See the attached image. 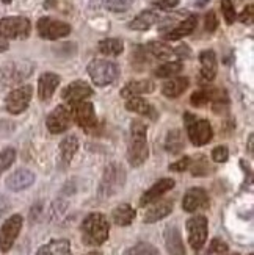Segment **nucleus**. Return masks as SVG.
<instances>
[{"mask_svg":"<svg viewBox=\"0 0 254 255\" xmlns=\"http://www.w3.org/2000/svg\"><path fill=\"white\" fill-rule=\"evenodd\" d=\"M198 25V17L196 16H189L187 19H184L178 27H174L168 35H165V39L167 41H178L182 39L185 36L192 35Z\"/></svg>","mask_w":254,"mask_h":255,"instance_id":"obj_23","label":"nucleus"},{"mask_svg":"<svg viewBox=\"0 0 254 255\" xmlns=\"http://www.w3.org/2000/svg\"><path fill=\"white\" fill-rule=\"evenodd\" d=\"M9 210H11V202H9V199L0 194V219L5 218V216L8 215Z\"/></svg>","mask_w":254,"mask_h":255,"instance_id":"obj_46","label":"nucleus"},{"mask_svg":"<svg viewBox=\"0 0 254 255\" xmlns=\"http://www.w3.org/2000/svg\"><path fill=\"white\" fill-rule=\"evenodd\" d=\"M185 144H184V138H182V131L179 128H174L170 130L167 138H165V149L167 152L173 153V155H178L184 150Z\"/></svg>","mask_w":254,"mask_h":255,"instance_id":"obj_29","label":"nucleus"},{"mask_svg":"<svg viewBox=\"0 0 254 255\" xmlns=\"http://www.w3.org/2000/svg\"><path fill=\"white\" fill-rule=\"evenodd\" d=\"M152 91H154V83L151 80H137V82L127 83L123 90H121V97L129 99V97H135L140 94H149Z\"/></svg>","mask_w":254,"mask_h":255,"instance_id":"obj_26","label":"nucleus"},{"mask_svg":"<svg viewBox=\"0 0 254 255\" xmlns=\"http://www.w3.org/2000/svg\"><path fill=\"white\" fill-rule=\"evenodd\" d=\"M165 246L170 255H185L181 230L176 226H168L165 229Z\"/></svg>","mask_w":254,"mask_h":255,"instance_id":"obj_20","label":"nucleus"},{"mask_svg":"<svg viewBox=\"0 0 254 255\" xmlns=\"http://www.w3.org/2000/svg\"><path fill=\"white\" fill-rule=\"evenodd\" d=\"M209 204L211 202H209V196L206 190L195 186L185 193L184 201H182V208L187 213H196V212H200V210L209 208Z\"/></svg>","mask_w":254,"mask_h":255,"instance_id":"obj_15","label":"nucleus"},{"mask_svg":"<svg viewBox=\"0 0 254 255\" xmlns=\"http://www.w3.org/2000/svg\"><path fill=\"white\" fill-rule=\"evenodd\" d=\"M157 22H159V14L156 11H143V13H140L134 20L130 22L129 28L145 31V30H149L154 24H157Z\"/></svg>","mask_w":254,"mask_h":255,"instance_id":"obj_28","label":"nucleus"},{"mask_svg":"<svg viewBox=\"0 0 254 255\" xmlns=\"http://www.w3.org/2000/svg\"><path fill=\"white\" fill-rule=\"evenodd\" d=\"M24 219L20 215H11L0 227V252L6 254L14 246V241L17 240Z\"/></svg>","mask_w":254,"mask_h":255,"instance_id":"obj_8","label":"nucleus"},{"mask_svg":"<svg viewBox=\"0 0 254 255\" xmlns=\"http://www.w3.org/2000/svg\"><path fill=\"white\" fill-rule=\"evenodd\" d=\"M97 49L101 53L107 55V57H118L124 50V42L118 38H107L99 42Z\"/></svg>","mask_w":254,"mask_h":255,"instance_id":"obj_31","label":"nucleus"},{"mask_svg":"<svg viewBox=\"0 0 254 255\" xmlns=\"http://www.w3.org/2000/svg\"><path fill=\"white\" fill-rule=\"evenodd\" d=\"M86 255H102V254L99 252V251H91V252H88Z\"/></svg>","mask_w":254,"mask_h":255,"instance_id":"obj_51","label":"nucleus"},{"mask_svg":"<svg viewBox=\"0 0 254 255\" xmlns=\"http://www.w3.org/2000/svg\"><path fill=\"white\" fill-rule=\"evenodd\" d=\"M173 207H174V202L171 199H159V201L152 202V205L146 210L145 213V221L146 224H154V223H159L163 218H167L171 212H173Z\"/></svg>","mask_w":254,"mask_h":255,"instance_id":"obj_17","label":"nucleus"},{"mask_svg":"<svg viewBox=\"0 0 254 255\" xmlns=\"http://www.w3.org/2000/svg\"><path fill=\"white\" fill-rule=\"evenodd\" d=\"M228 245L225 241H222L220 238H215V240H212V243H211V252L212 254H218V255H225L226 252H228Z\"/></svg>","mask_w":254,"mask_h":255,"instance_id":"obj_42","label":"nucleus"},{"mask_svg":"<svg viewBox=\"0 0 254 255\" xmlns=\"http://www.w3.org/2000/svg\"><path fill=\"white\" fill-rule=\"evenodd\" d=\"M88 74H90L91 80L97 86H107L112 85L119 75L118 64L108 60H93L86 68Z\"/></svg>","mask_w":254,"mask_h":255,"instance_id":"obj_6","label":"nucleus"},{"mask_svg":"<svg viewBox=\"0 0 254 255\" xmlns=\"http://www.w3.org/2000/svg\"><path fill=\"white\" fill-rule=\"evenodd\" d=\"M36 30L41 38L55 41V39L68 36L71 33V25L66 24L63 20H57L52 17H41L36 24Z\"/></svg>","mask_w":254,"mask_h":255,"instance_id":"obj_10","label":"nucleus"},{"mask_svg":"<svg viewBox=\"0 0 254 255\" xmlns=\"http://www.w3.org/2000/svg\"><path fill=\"white\" fill-rule=\"evenodd\" d=\"M126 108L129 112H134V113H137L140 116H145L151 121H156L159 118V113H157V110L154 108V105L143 97H137V96L129 97L126 102Z\"/></svg>","mask_w":254,"mask_h":255,"instance_id":"obj_19","label":"nucleus"},{"mask_svg":"<svg viewBox=\"0 0 254 255\" xmlns=\"http://www.w3.org/2000/svg\"><path fill=\"white\" fill-rule=\"evenodd\" d=\"M77 150H79V139H77L74 135L66 136L60 142V153H61V160H63L64 164H68V163L72 161Z\"/></svg>","mask_w":254,"mask_h":255,"instance_id":"obj_30","label":"nucleus"},{"mask_svg":"<svg viewBox=\"0 0 254 255\" xmlns=\"http://www.w3.org/2000/svg\"><path fill=\"white\" fill-rule=\"evenodd\" d=\"M217 93H218V90H201V91H196L190 97V104L193 107H204L206 104L214 101V97L217 96Z\"/></svg>","mask_w":254,"mask_h":255,"instance_id":"obj_34","label":"nucleus"},{"mask_svg":"<svg viewBox=\"0 0 254 255\" xmlns=\"http://www.w3.org/2000/svg\"><path fill=\"white\" fill-rule=\"evenodd\" d=\"M211 0H196V6H200V8H203V6H206Z\"/></svg>","mask_w":254,"mask_h":255,"instance_id":"obj_49","label":"nucleus"},{"mask_svg":"<svg viewBox=\"0 0 254 255\" xmlns=\"http://www.w3.org/2000/svg\"><path fill=\"white\" fill-rule=\"evenodd\" d=\"M149 157L148 147V127L141 121H134L130 126V142L127 147V161L138 168Z\"/></svg>","mask_w":254,"mask_h":255,"instance_id":"obj_1","label":"nucleus"},{"mask_svg":"<svg viewBox=\"0 0 254 255\" xmlns=\"http://www.w3.org/2000/svg\"><path fill=\"white\" fill-rule=\"evenodd\" d=\"M38 255H72L71 243L64 238L52 240L38 249Z\"/></svg>","mask_w":254,"mask_h":255,"instance_id":"obj_25","label":"nucleus"},{"mask_svg":"<svg viewBox=\"0 0 254 255\" xmlns=\"http://www.w3.org/2000/svg\"><path fill=\"white\" fill-rule=\"evenodd\" d=\"M174 180L173 179H160L159 182L154 183L148 191L143 193L141 199H140V205L141 207H146V205H151L152 202L159 201V199L165 194L171 191L174 188Z\"/></svg>","mask_w":254,"mask_h":255,"instance_id":"obj_18","label":"nucleus"},{"mask_svg":"<svg viewBox=\"0 0 254 255\" xmlns=\"http://www.w3.org/2000/svg\"><path fill=\"white\" fill-rule=\"evenodd\" d=\"M35 66L28 61H9L0 68V83L3 86H16L25 82Z\"/></svg>","mask_w":254,"mask_h":255,"instance_id":"obj_5","label":"nucleus"},{"mask_svg":"<svg viewBox=\"0 0 254 255\" xmlns=\"http://www.w3.org/2000/svg\"><path fill=\"white\" fill-rule=\"evenodd\" d=\"M8 49H9L8 41H6V39H3V38H0V53H2V52H6Z\"/></svg>","mask_w":254,"mask_h":255,"instance_id":"obj_48","label":"nucleus"},{"mask_svg":"<svg viewBox=\"0 0 254 255\" xmlns=\"http://www.w3.org/2000/svg\"><path fill=\"white\" fill-rule=\"evenodd\" d=\"M248 147H250V153H253V135H250V142H248Z\"/></svg>","mask_w":254,"mask_h":255,"instance_id":"obj_50","label":"nucleus"},{"mask_svg":"<svg viewBox=\"0 0 254 255\" xmlns=\"http://www.w3.org/2000/svg\"><path fill=\"white\" fill-rule=\"evenodd\" d=\"M187 234H189V243L195 251H200L207 241V218L203 215L192 216L187 221Z\"/></svg>","mask_w":254,"mask_h":255,"instance_id":"obj_11","label":"nucleus"},{"mask_svg":"<svg viewBox=\"0 0 254 255\" xmlns=\"http://www.w3.org/2000/svg\"><path fill=\"white\" fill-rule=\"evenodd\" d=\"M135 210L132 208L129 204H119L118 207H115V210L112 212V219L113 223L119 227H127L132 224V221L135 219Z\"/></svg>","mask_w":254,"mask_h":255,"instance_id":"obj_27","label":"nucleus"},{"mask_svg":"<svg viewBox=\"0 0 254 255\" xmlns=\"http://www.w3.org/2000/svg\"><path fill=\"white\" fill-rule=\"evenodd\" d=\"M217 25H218V20H217L215 13L214 11H209V14L206 16V30L209 33H212V31H215Z\"/></svg>","mask_w":254,"mask_h":255,"instance_id":"obj_44","label":"nucleus"},{"mask_svg":"<svg viewBox=\"0 0 254 255\" xmlns=\"http://www.w3.org/2000/svg\"><path fill=\"white\" fill-rule=\"evenodd\" d=\"M233 255H239V254H233Z\"/></svg>","mask_w":254,"mask_h":255,"instance_id":"obj_53","label":"nucleus"},{"mask_svg":"<svg viewBox=\"0 0 254 255\" xmlns=\"http://www.w3.org/2000/svg\"><path fill=\"white\" fill-rule=\"evenodd\" d=\"M174 55H179L181 58H187V57H190V50L187 46H181L179 49L174 50Z\"/></svg>","mask_w":254,"mask_h":255,"instance_id":"obj_47","label":"nucleus"},{"mask_svg":"<svg viewBox=\"0 0 254 255\" xmlns=\"http://www.w3.org/2000/svg\"><path fill=\"white\" fill-rule=\"evenodd\" d=\"M124 255H160V252L151 243H138V245L129 248Z\"/></svg>","mask_w":254,"mask_h":255,"instance_id":"obj_36","label":"nucleus"},{"mask_svg":"<svg viewBox=\"0 0 254 255\" xmlns=\"http://www.w3.org/2000/svg\"><path fill=\"white\" fill-rule=\"evenodd\" d=\"M178 3H179V0H156V2H154V5L159 9H165V11L173 9L174 6H178Z\"/></svg>","mask_w":254,"mask_h":255,"instance_id":"obj_45","label":"nucleus"},{"mask_svg":"<svg viewBox=\"0 0 254 255\" xmlns=\"http://www.w3.org/2000/svg\"><path fill=\"white\" fill-rule=\"evenodd\" d=\"M93 96V88L88 85L83 80H75L71 85H68L63 90L61 97L63 101H66L69 105H75V104H80L85 102L88 97Z\"/></svg>","mask_w":254,"mask_h":255,"instance_id":"obj_14","label":"nucleus"},{"mask_svg":"<svg viewBox=\"0 0 254 255\" xmlns=\"http://www.w3.org/2000/svg\"><path fill=\"white\" fill-rule=\"evenodd\" d=\"M239 20L242 22V24H248V25H251V24H253V20H254V6H253V5H248V6L240 13Z\"/></svg>","mask_w":254,"mask_h":255,"instance_id":"obj_43","label":"nucleus"},{"mask_svg":"<svg viewBox=\"0 0 254 255\" xmlns=\"http://www.w3.org/2000/svg\"><path fill=\"white\" fill-rule=\"evenodd\" d=\"M31 24L27 17L9 16L0 19V38L3 39H25L30 35Z\"/></svg>","mask_w":254,"mask_h":255,"instance_id":"obj_7","label":"nucleus"},{"mask_svg":"<svg viewBox=\"0 0 254 255\" xmlns=\"http://www.w3.org/2000/svg\"><path fill=\"white\" fill-rule=\"evenodd\" d=\"M222 13L225 16V20L226 24H234V20L237 17L236 14V8H234V3L231 2V0H222Z\"/></svg>","mask_w":254,"mask_h":255,"instance_id":"obj_39","label":"nucleus"},{"mask_svg":"<svg viewBox=\"0 0 254 255\" xmlns=\"http://www.w3.org/2000/svg\"><path fill=\"white\" fill-rule=\"evenodd\" d=\"M190 163H192V157H184L181 160H178L176 163H171L170 164V171H174V172H184L190 168Z\"/></svg>","mask_w":254,"mask_h":255,"instance_id":"obj_41","label":"nucleus"},{"mask_svg":"<svg viewBox=\"0 0 254 255\" xmlns=\"http://www.w3.org/2000/svg\"><path fill=\"white\" fill-rule=\"evenodd\" d=\"M189 85H190V80L187 79V77H176V79H170L163 83L162 93L168 99H176V97H179L182 93L187 91Z\"/></svg>","mask_w":254,"mask_h":255,"instance_id":"obj_24","label":"nucleus"},{"mask_svg":"<svg viewBox=\"0 0 254 255\" xmlns=\"http://www.w3.org/2000/svg\"><path fill=\"white\" fill-rule=\"evenodd\" d=\"M201 77L206 82H212L217 75V55L214 50H203L200 53Z\"/></svg>","mask_w":254,"mask_h":255,"instance_id":"obj_22","label":"nucleus"},{"mask_svg":"<svg viewBox=\"0 0 254 255\" xmlns=\"http://www.w3.org/2000/svg\"><path fill=\"white\" fill-rule=\"evenodd\" d=\"M228 158H229V150L226 146H217L212 150V160L215 163H225L228 161Z\"/></svg>","mask_w":254,"mask_h":255,"instance_id":"obj_40","label":"nucleus"},{"mask_svg":"<svg viewBox=\"0 0 254 255\" xmlns=\"http://www.w3.org/2000/svg\"><path fill=\"white\" fill-rule=\"evenodd\" d=\"M184 121H185L187 133H189V138L193 146H204V144L212 141L214 130L207 119H200L187 112L184 115Z\"/></svg>","mask_w":254,"mask_h":255,"instance_id":"obj_4","label":"nucleus"},{"mask_svg":"<svg viewBox=\"0 0 254 255\" xmlns=\"http://www.w3.org/2000/svg\"><path fill=\"white\" fill-rule=\"evenodd\" d=\"M33 96V88L30 85L19 86L11 91L5 99V110L11 115H20L24 113L30 105Z\"/></svg>","mask_w":254,"mask_h":255,"instance_id":"obj_9","label":"nucleus"},{"mask_svg":"<svg viewBox=\"0 0 254 255\" xmlns=\"http://www.w3.org/2000/svg\"><path fill=\"white\" fill-rule=\"evenodd\" d=\"M71 115L75 119V123L79 124L83 130H86V131H91L96 127V124H97L94 105L91 102L75 104L74 108L71 110Z\"/></svg>","mask_w":254,"mask_h":255,"instance_id":"obj_13","label":"nucleus"},{"mask_svg":"<svg viewBox=\"0 0 254 255\" xmlns=\"http://www.w3.org/2000/svg\"><path fill=\"white\" fill-rule=\"evenodd\" d=\"M250 255H253V254H250Z\"/></svg>","mask_w":254,"mask_h":255,"instance_id":"obj_54","label":"nucleus"},{"mask_svg":"<svg viewBox=\"0 0 254 255\" xmlns=\"http://www.w3.org/2000/svg\"><path fill=\"white\" fill-rule=\"evenodd\" d=\"M16 161V150L13 147H5L0 152V175L8 171Z\"/></svg>","mask_w":254,"mask_h":255,"instance_id":"obj_37","label":"nucleus"},{"mask_svg":"<svg viewBox=\"0 0 254 255\" xmlns=\"http://www.w3.org/2000/svg\"><path fill=\"white\" fill-rule=\"evenodd\" d=\"M132 5L134 0H105V8L113 13H124Z\"/></svg>","mask_w":254,"mask_h":255,"instance_id":"obj_38","label":"nucleus"},{"mask_svg":"<svg viewBox=\"0 0 254 255\" xmlns=\"http://www.w3.org/2000/svg\"><path fill=\"white\" fill-rule=\"evenodd\" d=\"M82 241L86 246H101L108 240L110 224L108 219L102 213H90L80 226Z\"/></svg>","mask_w":254,"mask_h":255,"instance_id":"obj_2","label":"nucleus"},{"mask_svg":"<svg viewBox=\"0 0 254 255\" xmlns=\"http://www.w3.org/2000/svg\"><path fill=\"white\" fill-rule=\"evenodd\" d=\"M2 2H3V3H9V2H11V0H2Z\"/></svg>","mask_w":254,"mask_h":255,"instance_id":"obj_52","label":"nucleus"},{"mask_svg":"<svg viewBox=\"0 0 254 255\" xmlns=\"http://www.w3.org/2000/svg\"><path fill=\"white\" fill-rule=\"evenodd\" d=\"M33 183H35V174L25 168H19V169L13 171L5 180V186L13 193L24 191L27 188H30Z\"/></svg>","mask_w":254,"mask_h":255,"instance_id":"obj_16","label":"nucleus"},{"mask_svg":"<svg viewBox=\"0 0 254 255\" xmlns=\"http://www.w3.org/2000/svg\"><path fill=\"white\" fill-rule=\"evenodd\" d=\"M189 169L192 171L193 177H207L209 174L214 171L211 163H209V160L204 157V155H200V157H196L195 160L192 158V163H190Z\"/></svg>","mask_w":254,"mask_h":255,"instance_id":"obj_32","label":"nucleus"},{"mask_svg":"<svg viewBox=\"0 0 254 255\" xmlns=\"http://www.w3.org/2000/svg\"><path fill=\"white\" fill-rule=\"evenodd\" d=\"M60 75L53 74V72H46L39 77L38 80V96L41 101H49V99L53 96L55 90L60 85Z\"/></svg>","mask_w":254,"mask_h":255,"instance_id":"obj_21","label":"nucleus"},{"mask_svg":"<svg viewBox=\"0 0 254 255\" xmlns=\"http://www.w3.org/2000/svg\"><path fill=\"white\" fill-rule=\"evenodd\" d=\"M71 119H72V115H71V110L66 108L64 105H58L55 107L52 112L49 113L47 119H46V126H47V130L53 135H58V133H63L69 128L71 126Z\"/></svg>","mask_w":254,"mask_h":255,"instance_id":"obj_12","label":"nucleus"},{"mask_svg":"<svg viewBox=\"0 0 254 255\" xmlns=\"http://www.w3.org/2000/svg\"><path fill=\"white\" fill-rule=\"evenodd\" d=\"M126 169L119 163H110L104 169L101 183L97 188V196L101 199H110L118 194L126 185Z\"/></svg>","mask_w":254,"mask_h":255,"instance_id":"obj_3","label":"nucleus"},{"mask_svg":"<svg viewBox=\"0 0 254 255\" xmlns=\"http://www.w3.org/2000/svg\"><path fill=\"white\" fill-rule=\"evenodd\" d=\"M182 71V63L181 61H171V63H165L156 71V75L159 79H171L173 75L179 74Z\"/></svg>","mask_w":254,"mask_h":255,"instance_id":"obj_35","label":"nucleus"},{"mask_svg":"<svg viewBox=\"0 0 254 255\" xmlns=\"http://www.w3.org/2000/svg\"><path fill=\"white\" fill-rule=\"evenodd\" d=\"M146 49L149 50L151 55H154V57L159 58V60H168L174 55V50L170 46H167L165 42H160V41H151L146 46Z\"/></svg>","mask_w":254,"mask_h":255,"instance_id":"obj_33","label":"nucleus"}]
</instances>
